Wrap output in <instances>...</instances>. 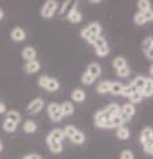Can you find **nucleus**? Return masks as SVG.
Segmentation results:
<instances>
[{
    "mask_svg": "<svg viewBox=\"0 0 153 159\" xmlns=\"http://www.w3.org/2000/svg\"><path fill=\"white\" fill-rule=\"evenodd\" d=\"M101 33V25L98 23H91L88 27H85L84 29H81V37L85 40L88 44H93L95 40L100 36Z\"/></svg>",
    "mask_w": 153,
    "mask_h": 159,
    "instance_id": "1",
    "label": "nucleus"
},
{
    "mask_svg": "<svg viewBox=\"0 0 153 159\" xmlns=\"http://www.w3.org/2000/svg\"><path fill=\"white\" fill-rule=\"evenodd\" d=\"M95 125L101 129H112L111 117L104 110H98L95 114Z\"/></svg>",
    "mask_w": 153,
    "mask_h": 159,
    "instance_id": "2",
    "label": "nucleus"
},
{
    "mask_svg": "<svg viewBox=\"0 0 153 159\" xmlns=\"http://www.w3.org/2000/svg\"><path fill=\"white\" fill-rule=\"evenodd\" d=\"M57 7H59V3L56 2V0H48V2L44 3V6L41 8V16L44 19L52 17V15L56 12Z\"/></svg>",
    "mask_w": 153,
    "mask_h": 159,
    "instance_id": "3",
    "label": "nucleus"
},
{
    "mask_svg": "<svg viewBox=\"0 0 153 159\" xmlns=\"http://www.w3.org/2000/svg\"><path fill=\"white\" fill-rule=\"evenodd\" d=\"M135 113H136V109L135 106L132 105V103H127V105H124L121 109H120V113H118V117L121 118V121L122 123H125L128 122L129 119L135 116Z\"/></svg>",
    "mask_w": 153,
    "mask_h": 159,
    "instance_id": "4",
    "label": "nucleus"
},
{
    "mask_svg": "<svg viewBox=\"0 0 153 159\" xmlns=\"http://www.w3.org/2000/svg\"><path fill=\"white\" fill-rule=\"evenodd\" d=\"M48 114L51 119L53 122H60L61 118H63V114H61V110H60V105L56 102H52L48 105Z\"/></svg>",
    "mask_w": 153,
    "mask_h": 159,
    "instance_id": "5",
    "label": "nucleus"
},
{
    "mask_svg": "<svg viewBox=\"0 0 153 159\" xmlns=\"http://www.w3.org/2000/svg\"><path fill=\"white\" fill-rule=\"evenodd\" d=\"M43 106H44V101L40 97H37V98L33 99V101H31V103L28 105L27 109H28L29 114H37L43 109Z\"/></svg>",
    "mask_w": 153,
    "mask_h": 159,
    "instance_id": "6",
    "label": "nucleus"
},
{
    "mask_svg": "<svg viewBox=\"0 0 153 159\" xmlns=\"http://www.w3.org/2000/svg\"><path fill=\"white\" fill-rule=\"evenodd\" d=\"M81 19H83V15L80 13V11L77 9V4H75V6L72 7V9L69 12H68L67 15V20L68 21H71V23H80L81 21Z\"/></svg>",
    "mask_w": 153,
    "mask_h": 159,
    "instance_id": "7",
    "label": "nucleus"
},
{
    "mask_svg": "<svg viewBox=\"0 0 153 159\" xmlns=\"http://www.w3.org/2000/svg\"><path fill=\"white\" fill-rule=\"evenodd\" d=\"M47 145L49 147V150H51L53 154H60L63 151V145H61V142H59V141H55L53 138L51 137H47Z\"/></svg>",
    "mask_w": 153,
    "mask_h": 159,
    "instance_id": "8",
    "label": "nucleus"
},
{
    "mask_svg": "<svg viewBox=\"0 0 153 159\" xmlns=\"http://www.w3.org/2000/svg\"><path fill=\"white\" fill-rule=\"evenodd\" d=\"M140 142L142 145H145L148 142H153V130L152 127H144L141 131V135H140Z\"/></svg>",
    "mask_w": 153,
    "mask_h": 159,
    "instance_id": "9",
    "label": "nucleus"
},
{
    "mask_svg": "<svg viewBox=\"0 0 153 159\" xmlns=\"http://www.w3.org/2000/svg\"><path fill=\"white\" fill-rule=\"evenodd\" d=\"M87 73L91 74V76L96 80L101 74V66L98 65L97 62H91L89 65H88V68H87Z\"/></svg>",
    "mask_w": 153,
    "mask_h": 159,
    "instance_id": "10",
    "label": "nucleus"
},
{
    "mask_svg": "<svg viewBox=\"0 0 153 159\" xmlns=\"http://www.w3.org/2000/svg\"><path fill=\"white\" fill-rule=\"evenodd\" d=\"M40 70V62L37 60H32V61H27L26 64V72L29 74H33V73H37Z\"/></svg>",
    "mask_w": 153,
    "mask_h": 159,
    "instance_id": "11",
    "label": "nucleus"
},
{
    "mask_svg": "<svg viewBox=\"0 0 153 159\" xmlns=\"http://www.w3.org/2000/svg\"><path fill=\"white\" fill-rule=\"evenodd\" d=\"M11 37H12L13 41H16V43L23 41V40L26 39V32H24L22 28L16 27V28H13V29H12V32H11Z\"/></svg>",
    "mask_w": 153,
    "mask_h": 159,
    "instance_id": "12",
    "label": "nucleus"
},
{
    "mask_svg": "<svg viewBox=\"0 0 153 159\" xmlns=\"http://www.w3.org/2000/svg\"><path fill=\"white\" fill-rule=\"evenodd\" d=\"M141 93H142V97H152V94H153V80H152V77L146 78L145 85L142 88Z\"/></svg>",
    "mask_w": 153,
    "mask_h": 159,
    "instance_id": "13",
    "label": "nucleus"
},
{
    "mask_svg": "<svg viewBox=\"0 0 153 159\" xmlns=\"http://www.w3.org/2000/svg\"><path fill=\"white\" fill-rule=\"evenodd\" d=\"M22 56L24 60H27V61H32V60H35V57H36V51L32 47H26L23 49Z\"/></svg>",
    "mask_w": 153,
    "mask_h": 159,
    "instance_id": "14",
    "label": "nucleus"
},
{
    "mask_svg": "<svg viewBox=\"0 0 153 159\" xmlns=\"http://www.w3.org/2000/svg\"><path fill=\"white\" fill-rule=\"evenodd\" d=\"M145 81H146V77H144V76H139V77H136L135 80H133V82L131 84V85L135 88L137 92H141V90H142V88H144V85H145Z\"/></svg>",
    "mask_w": 153,
    "mask_h": 159,
    "instance_id": "15",
    "label": "nucleus"
},
{
    "mask_svg": "<svg viewBox=\"0 0 153 159\" xmlns=\"http://www.w3.org/2000/svg\"><path fill=\"white\" fill-rule=\"evenodd\" d=\"M60 110H61L63 117L72 116V114H73V105H72V102H63L60 105Z\"/></svg>",
    "mask_w": 153,
    "mask_h": 159,
    "instance_id": "16",
    "label": "nucleus"
},
{
    "mask_svg": "<svg viewBox=\"0 0 153 159\" xmlns=\"http://www.w3.org/2000/svg\"><path fill=\"white\" fill-rule=\"evenodd\" d=\"M104 111L108 114L109 117H113V116H118V113H120V107H118L117 103H109L105 109Z\"/></svg>",
    "mask_w": 153,
    "mask_h": 159,
    "instance_id": "17",
    "label": "nucleus"
},
{
    "mask_svg": "<svg viewBox=\"0 0 153 159\" xmlns=\"http://www.w3.org/2000/svg\"><path fill=\"white\" fill-rule=\"evenodd\" d=\"M71 97L73 101L76 102H83L84 99H85V93H84V90H81V89H75V90L72 92Z\"/></svg>",
    "mask_w": 153,
    "mask_h": 159,
    "instance_id": "18",
    "label": "nucleus"
},
{
    "mask_svg": "<svg viewBox=\"0 0 153 159\" xmlns=\"http://www.w3.org/2000/svg\"><path fill=\"white\" fill-rule=\"evenodd\" d=\"M116 135H117V138H118V139H122V141H125V139H128V138H129V135H131L129 129L125 127V126L118 127V129H117Z\"/></svg>",
    "mask_w": 153,
    "mask_h": 159,
    "instance_id": "19",
    "label": "nucleus"
},
{
    "mask_svg": "<svg viewBox=\"0 0 153 159\" xmlns=\"http://www.w3.org/2000/svg\"><path fill=\"white\" fill-rule=\"evenodd\" d=\"M51 138H53L55 141H59V142H61L63 141V138H64V131H63V129H53V130L48 134Z\"/></svg>",
    "mask_w": 153,
    "mask_h": 159,
    "instance_id": "20",
    "label": "nucleus"
},
{
    "mask_svg": "<svg viewBox=\"0 0 153 159\" xmlns=\"http://www.w3.org/2000/svg\"><path fill=\"white\" fill-rule=\"evenodd\" d=\"M59 88H60V84H59L57 80H56V78H51V77H49L48 84H47V86H45L47 90H49V92H56Z\"/></svg>",
    "mask_w": 153,
    "mask_h": 159,
    "instance_id": "21",
    "label": "nucleus"
},
{
    "mask_svg": "<svg viewBox=\"0 0 153 159\" xmlns=\"http://www.w3.org/2000/svg\"><path fill=\"white\" fill-rule=\"evenodd\" d=\"M109 88H111V82L109 81H101L97 85L96 90H97V93H100V94H105V93L109 92Z\"/></svg>",
    "mask_w": 153,
    "mask_h": 159,
    "instance_id": "22",
    "label": "nucleus"
},
{
    "mask_svg": "<svg viewBox=\"0 0 153 159\" xmlns=\"http://www.w3.org/2000/svg\"><path fill=\"white\" fill-rule=\"evenodd\" d=\"M23 129H24V131H26V133L32 134V133H35V131H36L37 126H36V123L33 122V121H31V119H28V121H26V123H24Z\"/></svg>",
    "mask_w": 153,
    "mask_h": 159,
    "instance_id": "23",
    "label": "nucleus"
},
{
    "mask_svg": "<svg viewBox=\"0 0 153 159\" xmlns=\"http://www.w3.org/2000/svg\"><path fill=\"white\" fill-rule=\"evenodd\" d=\"M122 84L120 82H111V88H109V92L112 94H115V96H118V94H121L122 92Z\"/></svg>",
    "mask_w": 153,
    "mask_h": 159,
    "instance_id": "24",
    "label": "nucleus"
},
{
    "mask_svg": "<svg viewBox=\"0 0 153 159\" xmlns=\"http://www.w3.org/2000/svg\"><path fill=\"white\" fill-rule=\"evenodd\" d=\"M6 119H8V121H11V122H13V123H17L20 122V114H19L16 110H11V111H8L7 113V118Z\"/></svg>",
    "mask_w": 153,
    "mask_h": 159,
    "instance_id": "25",
    "label": "nucleus"
},
{
    "mask_svg": "<svg viewBox=\"0 0 153 159\" xmlns=\"http://www.w3.org/2000/svg\"><path fill=\"white\" fill-rule=\"evenodd\" d=\"M124 66H127V60L124 57L118 56V57H116L115 60H113V68H115L116 70H118V69H121Z\"/></svg>",
    "mask_w": 153,
    "mask_h": 159,
    "instance_id": "26",
    "label": "nucleus"
},
{
    "mask_svg": "<svg viewBox=\"0 0 153 159\" xmlns=\"http://www.w3.org/2000/svg\"><path fill=\"white\" fill-rule=\"evenodd\" d=\"M71 141H72L73 143H76V145H81V143H84V141H85V137H84V134H83L81 131L77 130V131L75 133V135L71 138Z\"/></svg>",
    "mask_w": 153,
    "mask_h": 159,
    "instance_id": "27",
    "label": "nucleus"
},
{
    "mask_svg": "<svg viewBox=\"0 0 153 159\" xmlns=\"http://www.w3.org/2000/svg\"><path fill=\"white\" fill-rule=\"evenodd\" d=\"M16 127H17L16 123L8 121V119H6L4 123H3V129H4V131H7V133H13L15 130H16Z\"/></svg>",
    "mask_w": 153,
    "mask_h": 159,
    "instance_id": "28",
    "label": "nucleus"
},
{
    "mask_svg": "<svg viewBox=\"0 0 153 159\" xmlns=\"http://www.w3.org/2000/svg\"><path fill=\"white\" fill-rule=\"evenodd\" d=\"M142 98H144V97H142V93L136 90V92L129 97V101H131V103L133 105V103H140V102L142 101Z\"/></svg>",
    "mask_w": 153,
    "mask_h": 159,
    "instance_id": "29",
    "label": "nucleus"
},
{
    "mask_svg": "<svg viewBox=\"0 0 153 159\" xmlns=\"http://www.w3.org/2000/svg\"><path fill=\"white\" fill-rule=\"evenodd\" d=\"M137 7H139L140 12L142 13V12L148 11V9H151V3L148 2V0H139V2H137Z\"/></svg>",
    "mask_w": 153,
    "mask_h": 159,
    "instance_id": "30",
    "label": "nucleus"
},
{
    "mask_svg": "<svg viewBox=\"0 0 153 159\" xmlns=\"http://www.w3.org/2000/svg\"><path fill=\"white\" fill-rule=\"evenodd\" d=\"M64 137H68V138H72L73 135H75V133L77 131L76 130V127L75 126H72V125H68L65 126V129H64Z\"/></svg>",
    "mask_w": 153,
    "mask_h": 159,
    "instance_id": "31",
    "label": "nucleus"
},
{
    "mask_svg": "<svg viewBox=\"0 0 153 159\" xmlns=\"http://www.w3.org/2000/svg\"><path fill=\"white\" fill-rule=\"evenodd\" d=\"M81 82L84 84V85H92L93 82H95V78H93L91 74H88L87 72L81 76Z\"/></svg>",
    "mask_w": 153,
    "mask_h": 159,
    "instance_id": "32",
    "label": "nucleus"
},
{
    "mask_svg": "<svg viewBox=\"0 0 153 159\" xmlns=\"http://www.w3.org/2000/svg\"><path fill=\"white\" fill-rule=\"evenodd\" d=\"M135 92H136V89H135V88H133L132 85H128V86H124V88H122L121 96H124V97H131Z\"/></svg>",
    "mask_w": 153,
    "mask_h": 159,
    "instance_id": "33",
    "label": "nucleus"
},
{
    "mask_svg": "<svg viewBox=\"0 0 153 159\" xmlns=\"http://www.w3.org/2000/svg\"><path fill=\"white\" fill-rule=\"evenodd\" d=\"M111 123H112V127H116V129L121 127L122 125H124V123H122V121H121V118L118 117V116L111 117Z\"/></svg>",
    "mask_w": 153,
    "mask_h": 159,
    "instance_id": "34",
    "label": "nucleus"
},
{
    "mask_svg": "<svg viewBox=\"0 0 153 159\" xmlns=\"http://www.w3.org/2000/svg\"><path fill=\"white\" fill-rule=\"evenodd\" d=\"M149 49H153V39L146 37L142 41V51H149Z\"/></svg>",
    "mask_w": 153,
    "mask_h": 159,
    "instance_id": "35",
    "label": "nucleus"
},
{
    "mask_svg": "<svg viewBox=\"0 0 153 159\" xmlns=\"http://www.w3.org/2000/svg\"><path fill=\"white\" fill-rule=\"evenodd\" d=\"M117 73V76L118 77H127V76H129V73H131V69L129 66H124V68H121V69H118V70H116Z\"/></svg>",
    "mask_w": 153,
    "mask_h": 159,
    "instance_id": "36",
    "label": "nucleus"
},
{
    "mask_svg": "<svg viewBox=\"0 0 153 159\" xmlns=\"http://www.w3.org/2000/svg\"><path fill=\"white\" fill-rule=\"evenodd\" d=\"M135 23L137 24V25H142V24L146 23V20L144 19V16H142L141 12H137V13L135 15Z\"/></svg>",
    "mask_w": 153,
    "mask_h": 159,
    "instance_id": "37",
    "label": "nucleus"
},
{
    "mask_svg": "<svg viewBox=\"0 0 153 159\" xmlns=\"http://www.w3.org/2000/svg\"><path fill=\"white\" fill-rule=\"evenodd\" d=\"M120 159H135V155L131 150H124L120 154Z\"/></svg>",
    "mask_w": 153,
    "mask_h": 159,
    "instance_id": "38",
    "label": "nucleus"
},
{
    "mask_svg": "<svg viewBox=\"0 0 153 159\" xmlns=\"http://www.w3.org/2000/svg\"><path fill=\"white\" fill-rule=\"evenodd\" d=\"M142 146H144V151L148 154V155H152L153 154V142H148Z\"/></svg>",
    "mask_w": 153,
    "mask_h": 159,
    "instance_id": "39",
    "label": "nucleus"
},
{
    "mask_svg": "<svg viewBox=\"0 0 153 159\" xmlns=\"http://www.w3.org/2000/svg\"><path fill=\"white\" fill-rule=\"evenodd\" d=\"M48 80H49V77H48V76H41L40 78H39V86L45 89L47 84H48Z\"/></svg>",
    "mask_w": 153,
    "mask_h": 159,
    "instance_id": "40",
    "label": "nucleus"
},
{
    "mask_svg": "<svg viewBox=\"0 0 153 159\" xmlns=\"http://www.w3.org/2000/svg\"><path fill=\"white\" fill-rule=\"evenodd\" d=\"M142 16H144V19L146 20V21H152V20H153V11H152V8L148 9V11H145V12H142Z\"/></svg>",
    "mask_w": 153,
    "mask_h": 159,
    "instance_id": "41",
    "label": "nucleus"
},
{
    "mask_svg": "<svg viewBox=\"0 0 153 159\" xmlns=\"http://www.w3.org/2000/svg\"><path fill=\"white\" fill-rule=\"evenodd\" d=\"M144 53H145L146 58H149V60H153V49H149V51H144Z\"/></svg>",
    "mask_w": 153,
    "mask_h": 159,
    "instance_id": "42",
    "label": "nucleus"
},
{
    "mask_svg": "<svg viewBox=\"0 0 153 159\" xmlns=\"http://www.w3.org/2000/svg\"><path fill=\"white\" fill-rule=\"evenodd\" d=\"M27 159H43L40 155H37V154H29V155L26 157Z\"/></svg>",
    "mask_w": 153,
    "mask_h": 159,
    "instance_id": "43",
    "label": "nucleus"
},
{
    "mask_svg": "<svg viewBox=\"0 0 153 159\" xmlns=\"http://www.w3.org/2000/svg\"><path fill=\"white\" fill-rule=\"evenodd\" d=\"M69 4H71V2H65V3H64V4H63V8H61V11H60V12H61V13L65 12V11H67V8L69 7Z\"/></svg>",
    "mask_w": 153,
    "mask_h": 159,
    "instance_id": "44",
    "label": "nucleus"
},
{
    "mask_svg": "<svg viewBox=\"0 0 153 159\" xmlns=\"http://www.w3.org/2000/svg\"><path fill=\"white\" fill-rule=\"evenodd\" d=\"M6 113V105H4L3 102H0V114Z\"/></svg>",
    "mask_w": 153,
    "mask_h": 159,
    "instance_id": "45",
    "label": "nucleus"
},
{
    "mask_svg": "<svg viewBox=\"0 0 153 159\" xmlns=\"http://www.w3.org/2000/svg\"><path fill=\"white\" fill-rule=\"evenodd\" d=\"M3 17H4V12H3V9L0 8V20H2Z\"/></svg>",
    "mask_w": 153,
    "mask_h": 159,
    "instance_id": "46",
    "label": "nucleus"
},
{
    "mask_svg": "<svg viewBox=\"0 0 153 159\" xmlns=\"http://www.w3.org/2000/svg\"><path fill=\"white\" fill-rule=\"evenodd\" d=\"M3 150V145H2V141H0V151Z\"/></svg>",
    "mask_w": 153,
    "mask_h": 159,
    "instance_id": "47",
    "label": "nucleus"
},
{
    "mask_svg": "<svg viewBox=\"0 0 153 159\" xmlns=\"http://www.w3.org/2000/svg\"><path fill=\"white\" fill-rule=\"evenodd\" d=\"M23 159H27V158H26V157H24V158H23Z\"/></svg>",
    "mask_w": 153,
    "mask_h": 159,
    "instance_id": "48",
    "label": "nucleus"
}]
</instances>
